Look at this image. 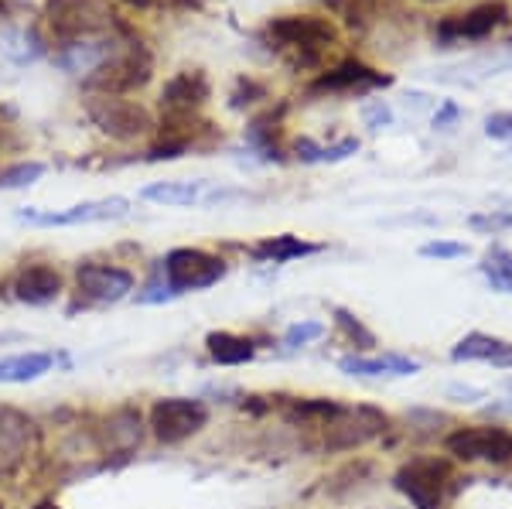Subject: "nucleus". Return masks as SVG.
<instances>
[{
    "label": "nucleus",
    "mask_w": 512,
    "mask_h": 509,
    "mask_svg": "<svg viewBox=\"0 0 512 509\" xmlns=\"http://www.w3.org/2000/svg\"><path fill=\"white\" fill-rule=\"evenodd\" d=\"M263 38L270 41V48H277L291 69H315L328 48L338 45V28L315 14H287V18L270 21Z\"/></svg>",
    "instance_id": "nucleus-1"
},
{
    "label": "nucleus",
    "mask_w": 512,
    "mask_h": 509,
    "mask_svg": "<svg viewBox=\"0 0 512 509\" xmlns=\"http://www.w3.org/2000/svg\"><path fill=\"white\" fill-rule=\"evenodd\" d=\"M151 72H154V59L147 52V45L130 41L127 48H117V55L106 59L96 72H89L82 79V86L93 96H127L134 89H144L151 82Z\"/></svg>",
    "instance_id": "nucleus-2"
},
{
    "label": "nucleus",
    "mask_w": 512,
    "mask_h": 509,
    "mask_svg": "<svg viewBox=\"0 0 512 509\" xmlns=\"http://www.w3.org/2000/svg\"><path fill=\"white\" fill-rule=\"evenodd\" d=\"M212 86L209 76L202 69H181L178 76L164 82L161 93V134H168V141L175 137L178 127H198V110L209 103Z\"/></svg>",
    "instance_id": "nucleus-3"
},
{
    "label": "nucleus",
    "mask_w": 512,
    "mask_h": 509,
    "mask_svg": "<svg viewBox=\"0 0 512 509\" xmlns=\"http://www.w3.org/2000/svg\"><path fill=\"white\" fill-rule=\"evenodd\" d=\"M45 18L55 38H62V45L106 35L113 28V11L103 0H45Z\"/></svg>",
    "instance_id": "nucleus-4"
},
{
    "label": "nucleus",
    "mask_w": 512,
    "mask_h": 509,
    "mask_svg": "<svg viewBox=\"0 0 512 509\" xmlns=\"http://www.w3.org/2000/svg\"><path fill=\"white\" fill-rule=\"evenodd\" d=\"M86 113L113 141H140L154 130L151 113L137 100H123V96H93L86 103Z\"/></svg>",
    "instance_id": "nucleus-5"
},
{
    "label": "nucleus",
    "mask_w": 512,
    "mask_h": 509,
    "mask_svg": "<svg viewBox=\"0 0 512 509\" xmlns=\"http://www.w3.org/2000/svg\"><path fill=\"white\" fill-rule=\"evenodd\" d=\"M164 281L175 294L185 291H205V287L219 284L226 277V260L212 257L205 250H195V246H178L168 257L161 260Z\"/></svg>",
    "instance_id": "nucleus-6"
},
{
    "label": "nucleus",
    "mask_w": 512,
    "mask_h": 509,
    "mask_svg": "<svg viewBox=\"0 0 512 509\" xmlns=\"http://www.w3.org/2000/svg\"><path fill=\"white\" fill-rule=\"evenodd\" d=\"M209 424V407L192 397H164L151 407V431L161 445H181Z\"/></svg>",
    "instance_id": "nucleus-7"
},
{
    "label": "nucleus",
    "mask_w": 512,
    "mask_h": 509,
    "mask_svg": "<svg viewBox=\"0 0 512 509\" xmlns=\"http://www.w3.org/2000/svg\"><path fill=\"white\" fill-rule=\"evenodd\" d=\"M444 448L458 462H512V434L506 428H458L444 438Z\"/></svg>",
    "instance_id": "nucleus-8"
},
{
    "label": "nucleus",
    "mask_w": 512,
    "mask_h": 509,
    "mask_svg": "<svg viewBox=\"0 0 512 509\" xmlns=\"http://www.w3.org/2000/svg\"><path fill=\"white\" fill-rule=\"evenodd\" d=\"M130 212V202L120 199V195H110V199H96V202H79L69 205L62 212H48V209H21L18 219L28 226H89V223H113V219H123Z\"/></svg>",
    "instance_id": "nucleus-9"
},
{
    "label": "nucleus",
    "mask_w": 512,
    "mask_h": 509,
    "mask_svg": "<svg viewBox=\"0 0 512 509\" xmlns=\"http://www.w3.org/2000/svg\"><path fill=\"white\" fill-rule=\"evenodd\" d=\"M448 465L437 458H414L393 475V489L403 492L414 509H441Z\"/></svg>",
    "instance_id": "nucleus-10"
},
{
    "label": "nucleus",
    "mask_w": 512,
    "mask_h": 509,
    "mask_svg": "<svg viewBox=\"0 0 512 509\" xmlns=\"http://www.w3.org/2000/svg\"><path fill=\"white\" fill-rule=\"evenodd\" d=\"M512 21V11L506 0H485V4L472 7L465 14H451L437 24V41L451 45V41H482L489 38L492 31L506 28Z\"/></svg>",
    "instance_id": "nucleus-11"
},
{
    "label": "nucleus",
    "mask_w": 512,
    "mask_h": 509,
    "mask_svg": "<svg viewBox=\"0 0 512 509\" xmlns=\"http://www.w3.org/2000/svg\"><path fill=\"white\" fill-rule=\"evenodd\" d=\"M386 414L376 407H345L342 414L335 417L332 424L325 428V445L332 451H349V448H359L366 445L369 438L386 431Z\"/></svg>",
    "instance_id": "nucleus-12"
},
{
    "label": "nucleus",
    "mask_w": 512,
    "mask_h": 509,
    "mask_svg": "<svg viewBox=\"0 0 512 509\" xmlns=\"http://www.w3.org/2000/svg\"><path fill=\"white\" fill-rule=\"evenodd\" d=\"M76 287L89 305H117L134 291V274L110 264H82L76 270Z\"/></svg>",
    "instance_id": "nucleus-13"
},
{
    "label": "nucleus",
    "mask_w": 512,
    "mask_h": 509,
    "mask_svg": "<svg viewBox=\"0 0 512 509\" xmlns=\"http://www.w3.org/2000/svg\"><path fill=\"white\" fill-rule=\"evenodd\" d=\"M393 82V76H383V72L369 69L362 62H342L335 69L321 72V76L311 82V93H355V96H366L369 89H386Z\"/></svg>",
    "instance_id": "nucleus-14"
},
{
    "label": "nucleus",
    "mask_w": 512,
    "mask_h": 509,
    "mask_svg": "<svg viewBox=\"0 0 512 509\" xmlns=\"http://www.w3.org/2000/svg\"><path fill=\"white\" fill-rule=\"evenodd\" d=\"M117 48H120V41L110 35L65 41L59 52H55V65L65 72H72V76H89V72H96L106 59H113Z\"/></svg>",
    "instance_id": "nucleus-15"
},
{
    "label": "nucleus",
    "mask_w": 512,
    "mask_h": 509,
    "mask_svg": "<svg viewBox=\"0 0 512 509\" xmlns=\"http://www.w3.org/2000/svg\"><path fill=\"white\" fill-rule=\"evenodd\" d=\"M59 294H62V274L48 264H31L14 277V298L24 301V305L45 308L52 301H59Z\"/></svg>",
    "instance_id": "nucleus-16"
},
{
    "label": "nucleus",
    "mask_w": 512,
    "mask_h": 509,
    "mask_svg": "<svg viewBox=\"0 0 512 509\" xmlns=\"http://www.w3.org/2000/svg\"><path fill=\"white\" fill-rule=\"evenodd\" d=\"M454 363H492L499 369H512V342L499 339V335L468 332L458 346L451 349Z\"/></svg>",
    "instance_id": "nucleus-17"
},
{
    "label": "nucleus",
    "mask_w": 512,
    "mask_h": 509,
    "mask_svg": "<svg viewBox=\"0 0 512 509\" xmlns=\"http://www.w3.org/2000/svg\"><path fill=\"white\" fill-rule=\"evenodd\" d=\"M31 421L11 407H0V472H11L28 455Z\"/></svg>",
    "instance_id": "nucleus-18"
},
{
    "label": "nucleus",
    "mask_w": 512,
    "mask_h": 509,
    "mask_svg": "<svg viewBox=\"0 0 512 509\" xmlns=\"http://www.w3.org/2000/svg\"><path fill=\"white\" fill-rule=\"evenodd\" d=\"M338 369L349 376H414L420 363L400 352H383V356H342Z\"/></svg>",
    "instance_id": "nucleus-19"
},
{
    "label": "nucleus",
    "mask_w": 512,
    "mask_h": 509,
    "mask_svg": "<svg viewBox=\"0 0 512 509\" xmlns=\"http://www.w3.org/2000/svg\"><path fill=\"white\" fill-rule=\"evenodd\" d=\"M140 438H144V424H140V414L134 407H120L117 414H110V421H106V448L127 458L140 448Z\"/></svg>",
    "instance_id": "nucleus-20"
},
{
    "label": "nucleus",
    "mask_w": 512,
    "mask_h": 509,
    "mask_svg": "<svg viewBox=\"0 0 512 509\" xmlns=\"http://www.w3.org/2000/svg\"><path fill=\"white\" fill-rule=\"evenodd\" d=\"M321 246L318 243H308L301 240V236H270V240H260L253 246V257L263 260V264H287V260H301V257H311V253H318Z\"/></svg>",
    "instance_id": "nucleus-21"
},
{
    "label": "nucleus",
    "mask_w": 512,
    "mask_h": 509,
    "mask_svg": "<svg viewBox=\"0 0 512 509\" xmlns=\"http://www.w3.org/2000/svg\"><path fill=\"white\" fill-rule=\"evenodd\" d=\"M55 366L52 352H21L0 359V383H35Z\"/></svg>",
    "instance_id": "nucleus-22"
},
{
    "label": "nucleus",
    "mask_w": 512,
    "mask_h": 509,
    "mask_svg": "<svg viewBox=\"0 0 512 509\" xmlns=\"http://www.w3.org/2000/svg\"><path fill=\"white\" fill-rule=\"evenodd\" d=\"M0 55L14 65L38 62L45 55V41L38 38L35 28H4L0 31Z\"/></svg>",
    "instance_id": "nucleus-23"
},
{
    "label": "nucleus",
    "mask_w": 512,
    "mask_h": 509,
    "mask_svg": "<svg viewBox=\"0 0 512 509\" xmlns=\"http://www.w3.org/2000/svg\"><path fill=\"white\" fill-rule=\"evenodd\" d=\"M205 349H209L212 363H219V366H243L256 356L253 342L233 332H209L205 335Z\"/></svg>",
    "instance_id": "nucleus-24"
},
{
    "label": "nucleus",
    "mask_w": 512,
    "mask_h": 509,
    "mask_svg": "<svg viewBox=\"0 0 512 509\" xmlns=\"http://www.w3.org/2000/svg\"><path fill=\"white\" fill-rule=\"evenodd\" d=\"M345 410V404L328 397H308V400H297V404L287 410V421L291 424H304V428H321L325 431L328 424L335 421L338 414Z\"/></svg>",
    "instance_id": "nucleus-25"
},
{
    "label": "nucleus",
    "mask_w": 512,
    "mask_h": 509,
    "mask_svg": "<svg viewBox=\"0 0 512 509\" xmlns=\"http://www.w3.org/2000/svg\"><path fill=\"white\" fill-rule=\"evenodd\" d=\"M202 188V182H154L140 192V199L171 205V209H185V205H195L202 199Z\"/></svg>",
    "instance_id": "nucleus-26"
},
{
    "label": "nucleus",
    "mask_w": 512,
    "mask_h": 509,
    "mask_svg": "<svg viewBox=\"0 0 512 509\" xmlns=\"http://www.w3.org/2000/svg\"><path fill=\"white\" fill-rule=\"evenodd\" d=\"M294 154H297V161H304V164H335V161H345V158H352V154H359V141H355V137H342V141L332 147H321L315 141H308V137H301V141L294 144Z\"/></svg>",
    "instance_id": "nucleus-27"
},
{
    "label": "nucleus",
    "mask_w": 512,
    "mask_h": 509,
    "mask_svg": "<svg viewBox=\"0 0 512 509\" xmlns=\"http://www.w3.org/2000/svg\"><path fill=\"white\" fill-rule=\"evenodd\" d=\"M41 175H45V164H41V161L11 164V168L0 171V192H14V188H31L35 182H41Z\"/></svg>",
    "instance_id": "nucleus-28"
},
{
    "label": "nucleus",
    "mask_w": 512,
    "mask_h": 509,
    "mask_svg": "<svg viewBox=\"0 0 512 509\" xmlns=\"http://www.w3.org/2000/svg\"><path fill=\"white\" fill-rule=\"evenodd\" d=\"M335 14H342L352 31H362L376 18V0H325Z\"/></svg>",
    "instance_id": "nucleus-29"
},
{
    "label": "nucleus",
    "mask_w": 512,
    "mask_h": 509,
    "mask_svg": "<svg viewBox=\"0 0 512 509\" xmlns=\"http://www.w3.org/2000/svg\"><path fill=\"white\" fill-rule=\"evenodd\" d=\"M246 137H250V144L263 154V158H277V120H274V113L253 120L250 130H246Z\"/></svg>",
    "instance_id": "nucleus-30"
},
{
    "label": "nucleus",
    "mask_w": 512,
    "mask_h": 509,
    "mask_svg": "<svg viewBox=\"0 0 512 509\" xmlns=\"http://www.w3.org/2000/svg\"><path fill=\"white\" fill-rule=\"evenodd\" d=\"M335 322H338V328H342V332H345V339H349L355 349H373V346H376V335L369 332V328L362 325L359 318L352 315V311L335 308Z\"/></svg>",
    "instance_id": "nucleus-31"
},
{
    "label": "nucleus",
    "mask_w": 512,
    "mask_h": 509,
    "mask_svg": "<svg viewBox=\"0 0 512 509\" xmlns=\"http://www.w3.org/2000/svg\"><path fill=\"white\" fill-rule=\"evenodd\" d=\"M468 226L475 229V233H489V236H499L506 233V229H512V212H475V216H468Z\"/></svg>",
    "instance_id": "nucleus-32"
},
{
    "label": "nucleus",
    "mask_w": 512,
    "mask_h": 509,
    "mask_svg": "<svg viewBox=\"0 0 512 509\" xmlns=\"http://www.w3.org/2000/svg\"><path fill=\"white\" fill-rule=\"evenodd\" d=\"M321 335H325V325H321V322H294L284 332V346L287 349H301V346H308V342L321 339Z\"/></svg>",
    "instance_id": "nucleus-33"
},
{
    "label": "nucleus",
    "mask_w": 512,
    "mask_h": 509,
    "mask_svg": "<svg viewBox=\"0 0 512 509\" xmlns=\"http://www.w3.org/2000/svg\"><path fill=\"white\" fill-rule=\"evenodd\" d=\"M420 257H427V260H458V257H468V243L431 240V243L420 246Z\"/></svg>",
    "instance_id": "nucleus-34"
},
{
    "label": "nucleus",
    "mask_w": 512,
    "mask_h": 509,
    "mask_svg": "<svg viewBox=\"0 0 512 509\" xmlns=\"http://www.w3.org/2000/svg\"><path fill=\"white\" fill-rule=\"evenodd\" d=\"M263 96H267V89H263L260 82L239 79V82H236L233 100H229V106H233V110H243V106H250V103H256V100H263Z\"/></svg>",
    "instance_id": "nucleus-35"
},
{
    "label": "nucleus",
    "mask_w": 512,
    "mask_h": 509,
    "mask_svg": "<svg viewBox=\"0 0 512 509\" xmlns=\"http://www.w3.org/2000/svg\"><path fill=\"white\" fill-rule=\"evenodd\" d=\"M362 120H366V127H369V130L390 127L393 110H390V106H386L383 100H373V103H366V106H362Z\"/></svg>",
    "instance_id": "nucleus-36"
},
{
    "label": "nucleus",
    "mask_w": 512,
    "mask_h": 509,
    "mask_svg": "<svg viewBox=\"0 0 512 509\" xmlns=\"http://www.w3.org/2000/svg\"><path fill=\"white\" fill-rule=\"evenodd\" d=\"M485 137H492V141H512V110L492 113L485 120Z\"/></svg>",
    "instance_id": "nucleus-37"
},
{
    "label": "nucleus",
    "mask_w": 512,
    "mask_h": 509,
    "mask_svg": "<svg viewBox=\"0 0 512 509\" xmlns=\"http://www.w3.org/2000/svg\"><path fill=\"white\" fill-rule=\"evenodd\" d=\"M175 298H178V294L171 291L168 281H164V284L154 281V284H147V291L137 294V305H164V301H175Z\"/></svg>",
    "instance_id": "nucleus-38"
},
{
    "label": "nucleus",
    "mask_w": 512,
    "mask_h": 509,
    "mask_svg": "<svg viewBox=\"0 0 512 509\" xmlns=\"http://www.w3.org/2000/svg\"><path fill=\"white\" fill-rule=\"evenodd\" d=\"M448 400H454V404H475V400H485V390L468 387V383H454V387H448Z\"/></svg>",
    "instance_id": "nucleus-39"
},
{
    "label": "nucleus",
    "mask_w": 512,
    "mask_h": 509,
    "mask_svg": "<svg viewBox=\"0 0 512 509\" xmlns=\"http://www.w3.org/2000/svg\"><path fill=\"white\" fill-rule=\"evenodd\" d=\"M461 117V110H458V103H441V110L434 113V130H451L454 123H458Z\"/></svg>",
    "instance_id": "nucleus-40"
},
{
    "label": "nucleus",
    "mask_w": 512,
    "mask_h": 509,
    "mask_svg": "<svg viewBox=\"0 0 512 509\" xmlns=\"http://www.w3.org/2000/svg\"><path fill=\"white\" fill-rule=\"evenodd\" d=\"M495 410H506V414H512V380H509V397H506V404H499Z\"/></svg>",
    "instance_id": "nucleus-41"
},
{
    "label": "nucleus",
    "mask_w": 512,
    "mask_h": 509,
    "mask_svg": "<svg viewBox=\"0 0 512 509\" xmlns=\"http://www.w3.org/2000/svg\"><path fill=\"white\" fill-rule=\"evenodd\" d=\"M123 4H130V7H151L154 0H123Z\"/></svg>",
    "instance_id": "nucleus-42"
},
{
    "label": "nucleus",
    "mask_w": 512,
    "mask_h": 509,
    "mask_svg": "<svg viewBox=\"0 0 512 509\" xmlns=\"http://www.w3.org/2000/svg\"><path fill=\"white\" fill-rule=\"evenodd\" d=\"M420 4H444V0H420Z\"/></svg>",
    "instance_id": "nucleus-43"
},
{
    "label": "nucleus",
    "mask_w": 512,
    "mask_h": 509,
    "mask_svg": "<svg viewBox=\"0 0 512 509\" xmlns=\"http://www.w3.org/2000/svg\"><path fill=\"white\" fill-rule=\"evenodd\" d=\"M38 509H59V506H52V503H45V506H38Z\"/></svg>",
    "instance_id": "nucleus-44"
},
{
    "label": "nucleus",
    "mask_w": 512,
    "mask_h": 509,
    "mask_svg": "<svg viewBox=\"0 0 512 509\" xmlns=\"http://www.w3.org/2000/svg\"><path fill=\"white\" fill-rule=\"evenodd\" d=\"M0 11H4V4H0Z\"/></svg>",
    "instance_id": "nucleus-45"
},
{
    "label": "nucleus",
    "mask_w": 512,
    "mask_h": 509,
    "mask_svg": "<svg viewBox=\"0 0 512 509\" xmlns=\"http://www.w3.org/2000/svg\"><path fill=\"white\" fill-rule=\"evenodd\" d=\"M0 509H4V503H0Z\"/></svg>",
    "instance_id": "nucleus-46"
}]
</instances>
